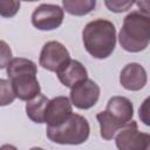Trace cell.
<instances>
[{
    "mask_svg": "<svg viewBox=\"0 0 150 150\" xmlns=\"http://www.w3.org/2000/svg\"><path fill=\"white\" fill-rule=\"evenodd\" d=\"M101 89L96 82L90 79L79 83L70 90V101L77 109H89L94 107L100 98Z\"/></svg>",
    "mask_w": 150,
    "mask_h": 150,
    "instance_id": "ba28073f",
    "label": "cell"
},
{
    "mask_svg": "<svg viewBox=\"0 0 150 150\" xmlns=\"http://www.w3.org/2000/svg\"><path fill=\"white\" fill-rule=\"evenodd\" d=\"M135 4L139 8L141 13L150 15V1L149 0H141V1H136Z\"/></svg>",
    "mask_w": 150,
    "mask_h": 150,
    "instance_id": "44dd1931",
    "label": "cell"
},
{
    "mask_svg": "<svg viewBox=\"0 0 150 150\" xmlns=\"http://www.w3.org/2000/svg\"><path fill=\"white\" fill-rule=\"evenodd\" d=\"M0 90H1V103H0L1 105L11 104L16 97L13 90L12 83L8 80H5V79L0 80Z\"/></svg>",
    "mask_w": 150,
    "mask_h": 150,
    "instance_id": "2e32d148",
    "label": "cell"
},
{
    "mask_svg": "<svg viewBox=\"0 0 150 150\" xmlns=\"http://www.w3.org/2000/svg\"><path fill=\"white\" fill-rule=\"evenodd\" d=\"M56 75L59 81L64 87H68L70 89L88 79L86 67L80 61L73 59H70L63 67H61Z\"/></svg>",
    "mask_w": 150,
    "mask_h": 150,
    "instance_id": "7c38bea8",
    "label": "cell"
},
{
    "mask_svg": "<svg viewBox=\"0 0 150 150\" xmlns=\"http://www.w3.org/2000/svg\"><path fill=\"white\" fill-rule=\"evenodd\" d=\"M0 150H18V149L14 145H11V144H4L0 148Z\"/></svg>",
    "mask_w": 150,
    "mask_h": 150,
    "instance_id": "7402d4cb",
    "label": "cell"
},
{
    "mask_svg": "<svg viewBox=\"0 0 150 150\" xmlns=\"http://www.w3.org/2000/svg\"><path fill=\"white\" fill-rule=\"evenodd\" d=\"M46 134L54 143L79 145L88 139L90 127L83 116L73 112L61 124L56 127H47Z\"/></svg>",
    "mask_w": 150,
    "mask_h": 150,
    "instance_id": "277c9868",
    "label": "cell"
},
{
    "mask_svg": "<svg viewBox=\"0 0 150 150\" xmlns=\"http://www.w3.org/2000/svg\"><path fill=\"white\" fill-rule=\"evenodd\" d=\"M62 6L67 13L71 15L81 16L90 13L96 6V1L95 0H63Z\"/></svg>",
    "mask_w": 150,
    "mask_h": 150,
    "instance_id": "5bb4252c",
    "label": "cell"
},
{
    "mask_svg": "<svg viewBox=\"0 0 150 150\" xmlns=\"http://www.w3.org/2000/svg\"><path fill=\"white\" fill-rule=\"evenodd\" d=\"M36 64L25 57L12 59L7 66V75L15 96L21 101H30L40 95V84L36 79Z\"/></svg>",
    "mask_w": 150,
    "mask_h": 150,
    "instance_id": "7a4b0ae2",
    "label": "cell"
},
{
    "mask_svg": "<svg viewBox=\"0 0 150 150\" xmlns=\"http://www.w3.org/2000/svg\"><path fill=\"white\" fill-rule=\"evenodd\" d=\"M96 120L100 123V129H101V137L105 141L112 139L116 134L122 129L117 123H115L107 114L105 111H101L96 115Z\"/></svg>",
    "mask_w": 150,
    "mask_h": 150,
    "instance_id": "9a60e30c",
    "label": "cell"
},
{
    "mask_svg": "<svg viewBox=\"0 0 150 150\" xmlns=\"http://www.w3.org/2000/svg\"><path fill=\"white\" fill-rule=\"evenodd\" d=\"M146 71L143 66L137 62H131L124 66L120 74V83L127 90L137 91L146 84Z\"/></svg>",
    "mask_w": 150,
    "mask_h": 150,
    "instance_id": "8fae6325",
    "label": "cell"
},
{
    "mask_svg": "<svg viewBox=\"0 0 150 150\" xmlns=\"http://www.w3.org/2000/svg\"><path fill=\"white\" fill-rule=\"evenodd\" d=\"M121 47L130 53L144 50L150 43V15L138 11L129 13L118 34Z\"/></svg>",
    "mask_w": 150,
    "mask_h": 150,
    "instance_id": "3957f363",
    "label": "cell"
},
{
    "mask_svg": "<svg viewBox=\"0 0 150 150\" xmlns=\"http://www.w3.org/2000/svg\"><path fill=\"white\" fill-rule=\"evenodd\" d=\"M63 9L53 4H41L32 14V23L40 30H53L63 22Z\"/></svg>",
    "mask_w": 150,
    "mask_h": 150,
    "instance_id": "8992f818",
    "label": "cell"
},
{
    "mask_svg": "<svg viewBox=\"0 0 150 150\" xmlns=\"http://www.w3.org/2000/svg\"><path fill=\"white\" fill-rule=\"evenodd\" d=\"M29 150H45V149L39 148V146H34V148H32V149H29Z\"/></svg>",
    "mask_w": 150,
    "mask_h": 150,
    "instance_id": "603a6c76",
    "label": "cell"
},
{
    "mask_svg": "<svg viewBox=\"0 0 150 150\" xmlns=\"http://www.w3.org/2000/svg\"><path fill=\"white\" fill-rule=\"evenodd\" d=\"M115 143L118 150H150V134L141 132L131 121L116 134Z\"/></svg>",
    "mask_w": 150,
    "mask_h": 150,
    "instance_id": "5b68a950",
    "label": "cell"
},
{
    "mask_svg": "<svg viewBox=\"0 0 150 150\" xmlns=\"http://www.w3.org/2000/svg\"><path fill=\"white\" fill-rule=\"evenodd\" d=\"M70 60V55L68 49L59 41H49L43 45L39 63L42 68L57 73L61 67H63Z\"/></svg>",
    "mask_w": 150,
    "mask_h": 150,
    "instance_id": "52a82bcc",
    "label": "cell"
},
{
    "mask_svg": "<svg viewBox=\"0 0 150 150\" xmlns=\"http://www.w3.org/2000/svg\"><path fill=\"white\" fill-rule=\"evenodd\" d=\"M48 102L49 100L42 94L28 101L26 104V114L28 118L35 123H45V114Z\"/></svg>",
    "mask_w": 150,
    "mask_h": 150,
    "instance_id": "4fadbf2b",
    "label": "cell"
},
{
    "mask_svg": "<svg viewBox=\"0 0 150 150\" xmlns=\"http://www.w3.org/2000/svg\"><path fill=\"white\" fill-rule=\"evenodd\" d=\"M82 40L86 50L93 57L107 59L112 54L116 46V28L109 20H93L84 26Z\"/></svg>",
    "mask_w": 150,
    "mask_h": 150,
    "instance_id": "6da1fadb",
    "label": "cell"
},
{
    "mask_svg": "<svg viewBox=\"0 0 150 150\" xmlns=\"http://www.w3.org/2000/svg\"><path fill=\"white\" fill-rule=\"evenodd\" d=\"M135 2L134 1H130V0H128V1H124V0H117V1H111V0H107V1H104V5L108 7V9L109 11H111V12H115V13H122V12H125V11H128L130 7H132V5H134Z\"/></svg>",
    "mask_w": 150,
    "mask_h": 150,
    "instance_id": "ac0fdd59",
    "label": "cell"
},
{
    "mask_svg": "<svg viewBox=\"0 0 150 150\" xmlns=\"http://www.w3.org/2000/svg\"><path fill=\"white\" fill-rule=\"evenodd\" d=\"M138 116L141 122H143L145 125L150 127V96H148L141 104L138 110Z\"/></svg>",
    "mask_w": 150,
    "mask_h": 150,
    "instance_id": "d6986e66",
    "label": "cell"
},
{
    "mask_svg": "<svg viewBox=\"0 0 150 150\" xmlns=\"http://www.w3.org/2000/svg\"><path fill=\"white\" fill-rule=\"evenodd\" d=\"M71 114V101L66 96H56L49 100L47 104L45 123H47V127H56L64 122Z\"/></svg>",
    "mask_w": 150,
    "mask_h": 150,
    "instance_id": "30bf717a",
    "label": "cell"
},
{
    "mask_svg": "<svg viewBox=\"0 0 150 150\" xmlns=\"http://www.w3.org/2000/svg\"><path fill=\"white\" fill-rule=\"evenodd\" d=\"M104 111L115 123L123 128L132 121L134 105L131 101L124 96H112L109 98Z\"/></svg>",
    "mask_w": 150,
    "mask_h": 150,
    "instance_id": "9c48e42d",
    "label": "cell"
},
{
    "mask_svg": "<svg viewBox=\"0 0 150 150\" xmlns=\"http://www.w3.org/2000/svg\"><path fill=\"white\" fill-rule=\"evenodd\" d=\"M19 8H20L19 1H7V0L0 1V14L4 18L14 16L19 11Z\"/></svg>",
    "mask_w": 150,
    "mask_h": 150,
    "instance_id": "e0dca14e",
    "label": "cell"
},
{
    "mask_svg": "<svg viewBox=\"0 0 150 150\" xmlns=\"http://www.w3.org/2000/svg\"><path fill=\"white\" fill-rule=\"evenodd\" d=\"M11 57H12V52H11L9 47L7 46V43L5 41H1V63H0V68L7 67L8 63L11 62Z\"/></svg>",
    "mask_w": 150,
    "mask_h": 150,
    "instance_id": "ffe728a7",
    "label": "cell"
}]
</instances>
